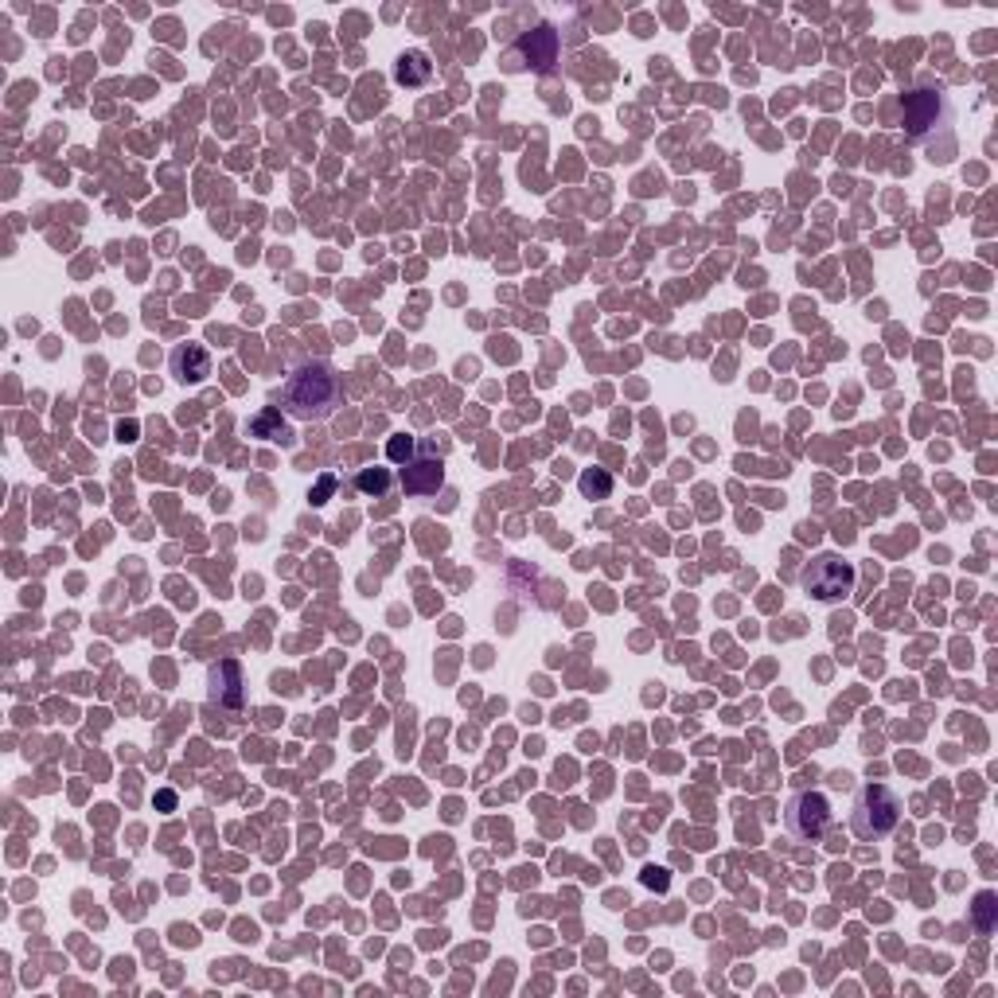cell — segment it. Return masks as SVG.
<instances>
[{
	"label": "cell",
	"instance_id": "cell-1",
	"mask_svg": "<svg viewBox=\"0 0 998 998\" xmlns=\"http://www.w3.org/2000/svg\"><path fill=\"white\" fill-rule=\"evenodd\" d=\"M340 406V375L328 363H300L281 386V410L297 421H325Z\"/></svg>",
	"mask_w": 998,
	"mask_h": 998
},
{
	"label": "cell",
	"instance_id": "cell-13",
	"mask_svg": "<svg viewBox=\"0 0 998 998\" xmlns=\"http://www.w3.org/2000/svg\"><path fill=\"white\" fill-rule=\"evenodd\" d=\"M390 484H395L390 468H363V473L355 476V488H360L363 496H386V491H390Z\"/></svg>",
	"mask_w": 998,
	"mask_h": 998
},
{
	"label": "cell",
	"instance_id": "cell-6",
	"mask_svg": "<svg viewBox=\"0 0 998 998\" xmlns=\"http://www.w3.org/2000/svg\"><path fill=\"white\" fill-rule=\"evenodd\" d=\"M558 55H562V39H558V32H554L551 24H538L534 32H523L511 44V52H508V59H511V67H531V70H538V75H551L554 67H558Z\"/></svg>",
	"mask_w": 998,
	"mask_h": 998
},
{
	"label": "cell",
	"instance_id": "cell-9",
	"mask_svg": "<svg viewBox=\"0 0 998 998\" xmlns=\"http://www.w3.org/2000/svg\"><path fill=\"white\" fill-rule=\"evenodd\" d=\"M168 371H172L175 383H203L211 375V351L203 343H180V348L168 355Z\"/></svg>",
	"mask_w": 998,
	"mask_h": 998
},
{
	"label": "cell",
	"instance_id": "cell-8",
	"mask_svg": "<svg viewBox=\"0 0 998 998\" xmlns=\"http://www.w3.org/2000/svg\"><path fill=\"white\" fill-rule=\"evenodd\" d=\"M406 496H438L445 488V461L441 456H413L410 465L398 473Z\"/></svg>",
	"mask_w": 998,
	"mask_h": 998
},
{
	"label": "cell",
	"instance_id": "cell-14",
	"mask_svg": "<svg viewBox=\"0 0 998 998\" xmlns=\"http://www.w3.org/2000/svg\"><path fill=\"white\" fill-rule=\"evenodd\" d=\"M975 929L979 932H995L998 925V897L990 894V889H983L979 897H975Z\"/></svg>",
	"mask_w": 998,
	"mask_h": 998
},
{
	"label": "cell",
	"instance_id": "cell-5",
	"mask_svg": "<svg viewBox=\"0 0 998 998\" xmlns=\"http://www.w3.org/2000/svg\"><path fill=\"white\" fill-rule=\"evenodd\" d=\"M854 566L839 554H819V558L807 562V569L799 574V586L804 593H812L815 601H842V597L854 593Z\"/></svg>",
	"mask_w": 998,
	"mask_h": 998
},
{
	"label": "cell",
	"instance_id": "cell-3",
	"mask_svg": "<svg viewBox=\"0 0 998 998\" xmlns=\"http://www.w3.org/2000/svg\"><path fill=\"white\" fill-rule=\"evenodd\" d=\"M835 824L831 799L824 792H796V796L784 804V831L796 842H819Z\"/></svg>",
	"mask_w": 998,
	"mask_h": 998
},
{
	"label": "cell",
	"instance_id": "cell-11",
	"mask_svg": "<svg viewBox=\"0 0 998 998\" xmlns=\"http://www.w3.org/2000/svg\"><path fill=\"white\" fill-rule=\"evenodd\" d=\"M578 488H581V496H589V499H609L613 496V476L604 473V468H586V473L578 476Z\"/></svg>",
	"mask_w": 998,
	"mask_h": 998
},
{
	"label": "cell",
	"instance_id": "cell-4",
	"mask_svg": "<svg viewBox=\"0 0 998 998\" xmlns=\"http://www.w3.org/2000/svg\"><path fill=\"white\" fill-rule=\"evenodd\" d=\"M905 114V133L912 140H925L929 133H944L952 125V102L940 87H920L912 94H905L901 102Z\"/></svg>",
	"mask_w": 998,
	"mask_h": 998
},
{
	"label": "cell",
	"instance_id": "cell-15",
	"mask_svg": "<svg viewBox=\"0 0 998 998\" xmlns=\"http://www.w3.org/2000/svg\"><path fill=\"white\" fill-rule=\"evenodd\" d=\"M413 449H418V445H413V438H406V433H398V438L386 441V456H390L395 465H410Z\"/></svg>",
	"mask_w": 998,
	"mask_h": 998
},
{
	"label": "cell",
	"instance_id": "cell-16",
	"mask_svg": "<svg viewBox=\"0 0 998 998\" xmlns=\"http://www.w3.org/2000/svg\"><path fill=\"white\" fill-rule=\"evenodd\" d=\"M332 488H336V480H332V476H325V480H320V488L313 491V503H325L328 491H332Z\"/></svg>",
	"mask_w": 998,
	"mask_h": 998
},
{
	"label": "cell",
	"instance_id": "cell-7",
	"mask_svg": "<svg viewBox=\"0 0 998 998\" xmlns=\"http://www.w3.org/2000/svg\"><path fill=\"white\" fill-rule=\"evenodd\" d=\"M207 699L223 710H242L246 706V679L238 659H219L207 671Z\"/></svg>",
	"mask_w": 998,
	"mask_h": 998
},
{
	"label": "cell",
	"instance_id": "cell-10",
	"mask_svg": "<svg viewBox=\"0 0 998 998\" xmlns=\"http://www.w3.org/2000/svg\"><path fill=\"white\" fill-rule=\"evenodd\" d=\"M395 79L402 82V87H421V82H430V59L421 52H406L395 67Z\"/></svg>",
	"mask_w": 998,
	"mask_h": 998
},
{
	"label": "cell",
	"instance_id": "cell-2",
	"mask_svg": "<svg viewBox=\"0 0 998 998\" xmlns=\"http://www.w3.org/2000/svg\"><path fill=\"white\" fill-rule=\"evenodd\" d=\"M901 824V799L885 784H862L854 807H850V831L862 842H882Z\"/></svg>",
	"mask_w": 998,
	"mask_h": 998
},
{
	"label": "cell",
	"instance_id": "cell-12",
	"mask_svg": "<svg viewBox=\"0 0 998 998\" xmlns=\"http://www.w3.org/2000/svg\"><path fill=\"white\" fill-rule=\"evenodd\" d=\"M246 430L254 433V438H277V441H285V438H290V430H285V421H281V413L273 410V406H270V410H262V413H258V418L250 421V426H246Z\"/></svg>",
	"mask_w": 998,
	"mask_h": 998
}]
</instances>
